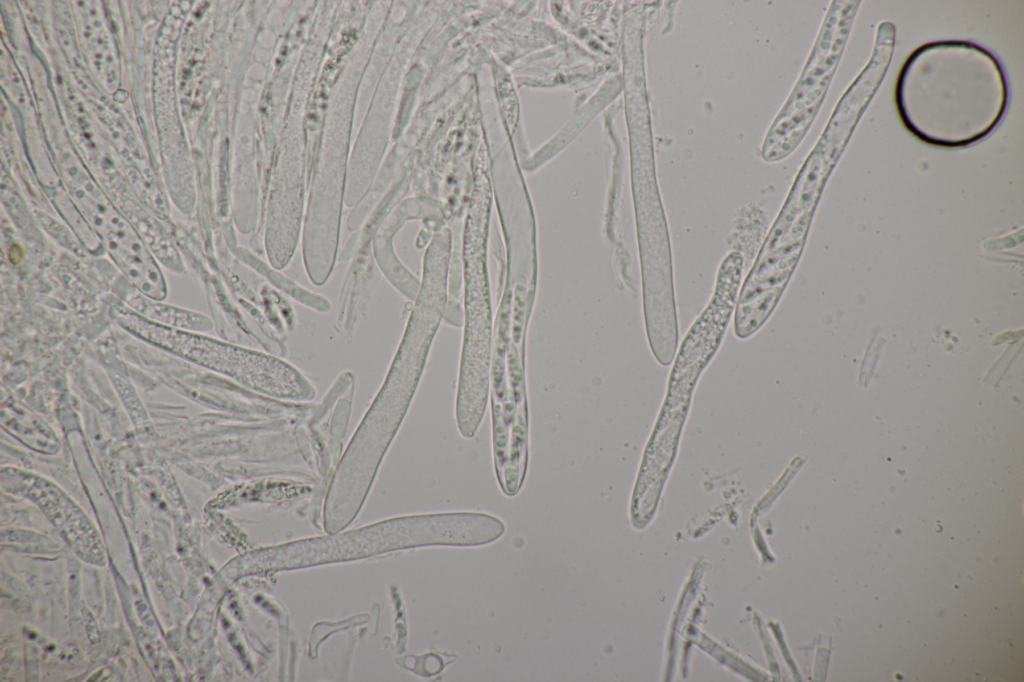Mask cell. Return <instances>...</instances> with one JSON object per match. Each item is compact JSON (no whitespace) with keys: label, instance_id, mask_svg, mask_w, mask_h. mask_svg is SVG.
<instances>
[{"label":"cell","instance_id":"cell-1","mask_svg":"<svg viewBox=\"0 0 1024 682\" xmlns=\"http://www.w3.org/2000/svg\"><path fill=\"white\" fill-rule=\"evenodd\" d=\"M491 378L495 473L503 493L515 496L527 473L529 412L524 373L514 345L496 341Z\"/></svg>","mask_w":1024,"mask_h":682},{"label":"cell","instance_id":"cell-2","mask_svg":"<svg viewBox=\"0 0 1024 682\" xmlns=\"http://www.w3.org/2000/svg\"><path fill=\"white\" fill-rule=\"evenodd\" d=\"M743 268L739 251L729 252L721 261L712 297L676 353L665 404L688 409L696 381L720 346L735 309Z\"/></svg>","mask_w":1024,"mask_h":682},{"label":"cell","instance_id":"cell-3","mask_svg":"<svg viewBox=\"0 0 1024 682\" xmlns=\"http://www.w3.org/2000/svg\"><path fill=\"white\" fill-rule=\"evenodd\" d=\"M368 249L364 251V257L357 258L347 271L341 292V311L338 312L341 314H338L337 323L345 332L351 331L361 320L376 282L372 251L366 252Z\"/></svg>","mask_w":1024,"mask_h":682},{"label":"cell","instance_id":"cell-4","mask_svg":"<svg viewBox=\"0 0 1024 682\" xmlns=\"http://www.w3.org/2000/svg\"><path fill=\"white\" fill-rule=\"evenodd\" d=\"M1 424L30 448L46 453H53L59 448L57 436L50 426L13 398L2 401Z\"/></svg>","mask_w":1024,"mask_h":682}]
</instances>
